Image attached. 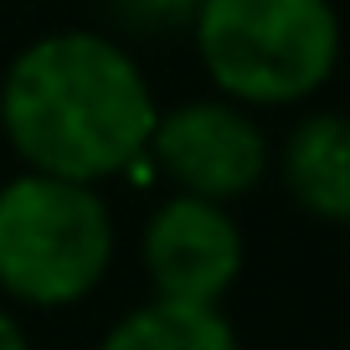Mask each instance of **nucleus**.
Instances as JSON below:
<instances>
[{"label":"nucleus","instance_id":"9","mask_svg":"<svg viewBox=\"0 0 350 350\" xmlns=\"http://www.w3.org/2000/svg\"><path fill=\"white\" fill-rule=\"evenodd\" d=\"M0 350H36L21 309H11V304H0Z\"/></svg>","mask_w":350,"mask_h":350},{"label":"nucleus","instance_id":"1","mask_svg":"<svg viewBox=\"0 0 350 350\" xmlns=\"http://www.w3.org/2000/svg\"><path fill=\"white\" fill-rule=\"evenodd\" d=\"M160 109L129 42L88 26L31 36L0 77V134L21 170L83 186L139 170Z\"/></svg>","mask_w":350,"mask_h":350},{"label":"nucleus","instance_id":"8","mask_svg":"<svg viewBox=\"0 0 350 350\" xmlns=\"http://www.w3.org/2000/svg\"><path fill=\"white\" fill-rule=\"evenodd\" d=\"M109 11L119 26L154 36V31H191L201 0H109Z\"/></svg>","mask_w":350,"mask_h":350},{"label":"nucleus","instance_id":"4","mask_svg":"<svg viewBox=\"0 0 350 350\" xmlns=\"http://www.w3.org/2000/svg\"><path fill=\"white\" fill-rule=\"evenodd\" d=\"M144 170H154L180 196L237 206L273 175V139L258 113L221 93L180 98L154 119Z\"/></svg>","mask_w":350,"mask_h":350},{"label":"nucleus","instance_id":"3","mask_svg":"<svg viewBox=\"0 0 350 350\" xmlns=\"http://www.w3.org/2000/svg\"><path fill=\"white\" fill-rule=\"evenodd\" d=\"M191 46L211 93L242 109H299L325 93L345 57L335 0H201Z\"/></svg>","mask_w":350,"mask_h":350},{"label":"nucleus","instance_id":"2","mask_svg":"<svg viewBox=\"0 0 350 350\" xmlns=\"http://www.w3.org/2000/svg\"><path fill=\"white\" fill-rule=\"evenodd\" d=\"M119 258L103 186L16 170L0 180V304L62 314L98 294Z\"/></svg>","mask_w":350,"mask_h":350},{"label":"nucleus","instance_id":"6","mask_svg":"<svg viewBox=\"0 0 350 350\" xmlns=\"http://www.w3.org/2000/svg\"><path fill=\"white\" fill-rule=\"evenodd\" d=\"M284 196L319 227H350V113L309 109L273 144Z\"/></svg>","mask_w":350,"mask_h":350},{"label":"nucleus","instance_id":"5","mask_svg":"<svg viewBox=\"0 0 350 350\" xmlns=\"http://www.w3.org/2000/svg\"><path fill=\"white\" fill-rule=\"evenodd\" d=\"M247 268V237L232 206L170 191L139 227V273L150 299L221 304Z\"/></svg>","mask_w":350,"mask_h":350},{"label":"nucleus","instance_id":"7","mask_svg":"<svg viewBox=\"0 0 350 350\" xmlns=\"http://www.w3.org/2000/svg\"><path fill=\"white\" fill-rule=\"evenodd\" d=\"M93 350H242V335L221 304L144 299L124 309Z\"/></svg>","mask_w":350,"mask_h":350}]
</instances>
